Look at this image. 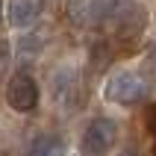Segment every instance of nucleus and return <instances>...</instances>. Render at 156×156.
I'll use <instances>...</instances> for the list:
<instances>
[{
	"mask_svg": "<svg viewBox=\"0 0 156 156\" xmlns=\"http://www.w3.org/2000/svg\"><path fill=\"white\" fill-rule=\"evenodd\" d=\"M106 24H112V35L118 38L121 47H136V44L144 38V33H147L150 15H147V9L141 6V3L124 0V3L115 6L112 18H109Z\"/></svg>",
	"mask_w": 156,
	"mask_h": 156,
	"instance_id": "1",
	"label": "nucleus"
},
{
	"mask_svg": "<svg viewBox=\"0 0 156 156\" xmlns=\"http://www.w3.org/2000/svg\"><path fill=\"white\" fill-rule=\"evenodd\" d=\"M118 0H68V21L74 27H83V30H91V27H100L112 18Z\"/></svg>",
	"mask_w": 156,
	"mask_h": 156,
	"instance_id": "2",
	"label": "nucleus"
},
{
	"mask_svg": "<svg viewBox=\"0 0 156 156\" xmlns=\"http://www.w3.org/2000/svg\"><path fill=\"white\" fill-rule=\"evenodd\" d=\"M144 83H141L139 74H133V71H118L112 77L106 80L103 86V97L109 103H118V106H136L144 97Z\"/></svg>",
	"mask_w": 156,
	"mask_h": 156,
	"instance_id": "3",
	"label": "nucleus"
},
{
	"mask_svg": "<svg viewBox=\"0 0 156 156\" xmlns=\"http://www.w3.org/2000/svg\"><path fill=\"white\" fill-rule=\"evenodd\" d=\"M115 139H118V124L112 118H94L83 133L80 147L86 156H106L115 147Z\"/></svg>",
	"mask_w": 156,
	"mask_h": 156,
	"instance_id": "4",
	"label": "nucleus"
},
{
	"mask_svg": "<svg viewBox=\"0 0 156 156\" xmlns=\"http://www.w3.org/2000/svg\"><path fill=\"white\" fill-rule=\"evenodd\" d=\"M6 100L15 112H33L38 100H41V91H38V83H35L33 74L27 71H18L15 77L9 80V88H6Z\"/></svg>",
	"mask_w": 156,
	"mask_h": 156,
	"instance_id": "5",
	"label": "nucleus"
},
{
	"mask_svg": "<svg viewBox=\"0 0 156 156\" xmlns=\"http://www.w3.org/2000/svg\"><path fill=\"white\" fill-rule=\"evenodd\" d=\"M53 97L59 100L65 109H83L86 103V88H83V77L74 68H59L53 77Z\"/></svg>",
	"mask_w": 156,
	"mask_h": 156,
	"instance_id": "6",
	"label": "nucleus"
},
{
	"mask_svg": "<svg viewBox=\"0 0 156 156\" xmlns=\"http://www.w3.org/2000/svg\"><path fill=\"white\" fill-rule=\"evenodd\" d=\"M44 12V0H9V24L12 27H33Z\"/></svg>",
	"mask_w": 156,
	"mask_h": 156,
	"instance_id": "7",
	"label": "nucleus"
},
{
	"mask_svg": "<svg viewBox=\"0 0 156 156\" xmlns=\"http://www.w3.org/2000/svg\"><path fill=\"white\" fill-rule=\"evenodd\" d=\"M27 156H65V141L59 133H38L30 141Z\"/></svg>",
	"mask_w": 156,
	"mask_h": 156,
	"instance_id": "8",
	"label": "nucleus"
},
{
	"mask_svg": "<svg viewBox=\"0 0 156 156\" xmlns=\"http://www.w3.org/2000/svg\"><path fill=\"white\" fill-rule=\"evenodd\" d=\"M112 47H109V41H94L91 47H88V59H91V68L103 71L109 62H112Z\"/></svg>",
	"mask_w": 156,
	"mask_h": 156,
	"instance_id": "9",
	"label": "nucleus"
},
{
	"mask_svg": "<svg viewBox=\"0 0 156 156\" xmlns=\"http://www.w3.org/2000/svg\"><path fill=\"white\" fill-rule=\"evenodd\" d=\"M6 62H9V44L0 41V74H3V68H6Z\"/></svg>",
	"mask_w": 156,
	"mask_h": 156,
	"instance_id": "10",
	"label": "nucleus"
},
{
	"mask_svg": "<svg viewBox=\"0 0 156 156\" xmlns=\"http://www.w3.org/2000/svg\"><path fill=\"white\" fill-rule=\"evenodd\" d=\"M147 124H150V133H153V136H156V109H153V112H150V121H147Z\"/></svg>",
	"mask_w": 156,
	"mask_h": 156,
	"instance_id": "11",
	"label": "nucleus"
},
{
	"mask_svg": "<svg viewBox=\"0 0 156 156\" xmlns=\"http://www.w3.org/2000/svg\"><path fill=\"white\" fill-rule=\"evenodd\" d=\"M121 156H139V153H136V150H124Z\"/></svg>",
	"mask_w": 156,
	"mask_h": 156,
	"instance_id": "12",
	"label": "nucleus"
},
{
	"mask_svg": "<svg viewBox=\"0 0 156 156\" xmlns=\"http://www.w3.org/2000/svg\"><path fill=\"white\" fill-rule=\"evenodd\" d=\"M0 18H3V9H0Z\"/></svg>",
	"mask_w": 156,
	"mask_h": 156,
	"instance_id": "13",
	"label": "nucleus"
}]
</instances>
